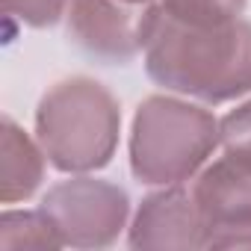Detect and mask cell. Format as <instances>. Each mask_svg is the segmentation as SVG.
<instances>
[{"mask_svg":"<svg viewBox=\"0 0 251 251\" xmlns=\"http://www.w3.org/2000/svg\"><path fill=\"white\" fill-rule=\"evenodd\" d=\"M142 56L157 86L198 103L216 106L251 95V24L245 18L192 27L151 3Z\"/></svg>","mask_w":251,"mask_h":251,"instance_id":"cell-1","label":"cell"},{"mask_svg":"<svg viewBox=\"0 0 251 251\" xmlns=\"http://www.w3.org/2000/svg\"><path fill=\"white\" fill-rule=\"evenodd\" d=\"M121 109L115 95L92 77H68L50 86L36 109V139L48 163L62 175H89L115 157Z\"/></svg>","mask_w":251,"mask_h":251,"instance_id":"cell-2","label":"cell"},{"mask_svg":"<svg viewBox=\"0 0 251 251\" xmlns=\"http://www.w3.org/2000/svg\"><path fill=\"white\" fill-rule=\"evenodd\" d=\"M222 148L219 118L201 103L151 95L139 103L130 127V172L142 186L192 180Z\"/></svg>","mask_w":251,"mask_h":251,"instance_id":"cell-3","label":"cell"},{"mask_svg":"<svg viewBox=\"0 0 251 251\" xmlns=\"http://www.w3.org/2000/svg\"><path fill=\"white\" fill-rule=\"evenodd\" d=\"M39 207L53 222L62 245L71 248H109L130 219L127 192L89 175L50 186Z\"/></svg>","mask_w":251,"mask_h":251,"instance_id":"cell-4","label":"cell"},{"mask_svg":"<svg viewBox=\"0 0 251 251\" xmlns=\"http://www.w3.org/2000/svg\"><path fill=\"white\" fill-rule=\"evenodd\" d=\"M189 189L204 222V248H251V169L222 157Z\"/></svg>","mask_w":251,"mask_h":251,"instance_id":"cell-5","label":"cell"},{"mask_svg":"<svg viewBox=\"0 0 251 251\" xmlns=\"http://www.w3.org/2000/svg\"><path fill=\"white\" fill-rule=\"evenodd\" d=\"M148 6L127 0H68V39L103 65H127L145 48Z\"/></svg>","mask_w":251,"mask_h":251,"instance_id":"cell-6","label":"cell"},{"mask_svg":"<svg viewBox=\"0 0 251 251\" xmlns=\"http://www.w3.org/2000/svg\"><path fill=\"white\" fill-rule=\"evenodd\" d=\"M130 248H204V222L195 207L192 189L183 183L160 186L142 198L130 227H127Z\"/></svg>","mask_w":251,"mask_h":251,"instance_id":"cell-7","label":"cell"},{"mask_svg":"<svg viewBox=\"0 0 251 251\" xmlns=\"http://www.w3.org/2000/svg\"><path fill=\"white\" fill-rule=\"evenodd\" d=\"M45 151L39 139H30L24 127L3 115L0 121V201L18 204L39 192L45 180Z\"/></svg>","mask_w":251,"mask_h":251,"instance_id":"cell-8","label":"cell"},{"mask_svg":"<svg viewBox=\"0 0 251 251\" xmlns=\"http://www.w3.org/2000/svg\"><path fill=\"white\" fill-rule=\"evenodd\" d=\"M0 245L3 248H65L48 213L39 210H6L0 216Z\"/></svg>","mask_w":251,"mask_h":251,"instance_id":"cell-9","label":"cell"},{"mask_svg":"<svg viewBox=\"0 0 251 251\" xmlns=\"http://www.w3.org/2000/svg\"><path fill=\"white\" fill-rule=\"evenodd\" d=\"M157 6L169 18L192 27H222L242 18L248 0H157Z\"/></svg>","mask_w":251,"mask_h":251,"instance_id":"cell-10","label":"cell"},{"mask_svg":"<svg viewBox=\"0 0 251 251\" xmlns=\"http://www.w3.org/2000/svg\"><path fill=\"white\" fill-rule=\"evenodd\" d=\"M219 136H222L225 157L251 169V98L219 121Z\"/></svg>","mask_w":251,"mask_h":251,"instance_id":"cell-11","label":"cell"},{"mask_svg":"<svg viewBox=\"0 0 251 251\" xmlns=\"http://www.w3.org/2000/svg\"><path fill=\"white\" fill-rule=\"evenodd\" d=\"M127 3H133V6H148V3H157V0H127Z\"/></svg>","mask_w":251,"mask_h":251,"instance_id":"cell-12","label":"cell"}]
</instances>
